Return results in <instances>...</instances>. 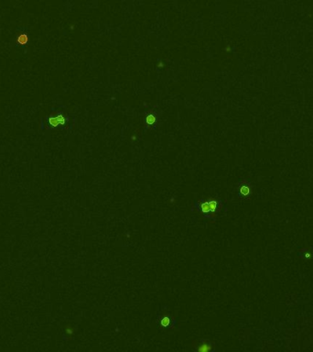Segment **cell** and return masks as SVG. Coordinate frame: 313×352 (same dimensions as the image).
<instances>
[{
  "label": "cell",
  "mask_w": 313,
  "mask_h": 352,
  "mask_svg": "<svg viewBox=\"0 0 313 352\" xmlns=\"http://www.w3.org/2000/svg\"><path fill=\"white\" fill-rule=\"evenodd\" d=\"M225 50H226V51H231V48L228 46V47H226V49H225Z\"/></svg>",
  "instance_id": "obj_11"
},
{
  "label": "cell",
  "mask_w": 313,
  "mask_h": 352,
  "mask_svg": "<svg viewBox=\"0 0 313 352\" xmlns=\"http://www.w3.org/2000/svg\"><path fill=\"white\" fill-rule=\"evenodd\" d=\"M57 119H58V122H59V124L60 125H64L65 124V117H64L62 115H58L57 116Z\"/></svg>",
  "instance_id": "obj_8"
},
{
  "label": "cell",
  "mask_w": 313,
  "mask_h": 352,
  "mask_svg": "<svg viewBox=\"0 0 313 352\" xmlns=\"http://www.w3.org/2000/svg\"><path fill=\"white\" fill-rule=\"evenodd\" d=\"M162 66H163V63L160 62L159 63V67H162Z\"/></svg>",
  "instance_id": "obj_10"
},
{
  "label": "cell",
  "mask_w": 313,
  "mask_h": 352,
  "mask_svg": "<svg viewBox=\"0 0 313 352\" xmlns=\"http://www.w3.org/2000/svg\"><path fill=\"white\" fill-rule=\"evenodd\" d=\"M49 122H50V124L52 127H58L59 125H60V124H59L58 119H57L56 116H51L50 118H49Z\"/></svg>",
  "instance_id": "obj_6"
},
{
  "label": "cell",
  "mask_w": 313,
  "mask_h": 352,
  "mask_svg": "<svg viewBox=\"0 0 313 352\" xmlns=\"http://www.w3.org/2000/svg\"><path fill=\"white\" fill-rule=\"evenodd\" d=\"M223 202L219 198H208L201 199L196 201L192 210H197L198 212L203 214L205 218H209L211 220H215L218 213L223 209Z\"/></svg>",
  "instance_id": "obj_1"
},
{
  "label": "cell",
  "mask_w": 313,
  "mask_h": 352,
  "mask_svg": "<svg viewBox=\"0 0 313 352\" xmlns=\"http://www.w3.org/2000/svg\"><path fill=\"white\" fill-rule=\"evenodd\" d=\"M29 41V37L27 34H20L18 37V42L20 45H25Z\"/></svg>",
  "instance_id": "obj_4"
},
{
  "label": "cell",
  "mask_w": 313,
  "mask_h": 352,
  "mask_svg": "<svg viewBox=\"0 0 313 352\" xmlns=\"http://www.w3.org/2000/svg\"><path fill=\"white\" fill-rule=\"evenodd\" d=\"M132 140H136V137H134V136H133V137H132Z\"/></svg>",
  "instance_id": "obj_12"
},
{
  "label": "cell",
  "mask_w": 313,
  "mask_h": 352,
  "mask_svg": "<svg viewBox=\"0 0 313 352\" xmlns=\"http://www.w3.org/2000/svg\"><path fill=\"white\" fill-rule=\"evenodd\" d=\"M171 323V319L169 316H164L160 320V325L163 327H168Z\"/></svg>",
  "instance_id": "obj_5"
},
{
  "label": "cell",
  "mask_w": 313,
  "mask_h": 352,
  "mask_svg": "<svg viewBox=\"0 0 313 352\" xmlns=\"http://www.w3.org/2000/svg\"><path fill=\"white\" fill-rule=\"evenodd\" d=\"M155 121H156V117H155L154 115L150 114V115H148V116H147V124H148V125H152V124H154Z\"/></svg>",
  "instance_id": "obj_7"
},
{
  "label": "cell",
  "mask_w": 313,
  "mask_h": 352,
  "mask_svg": "<svg viewBox=\"0 0 313 352\" xmlns=\"http://www.w3.org/2000/svg\"><path fill=\"white\" fill-rule=\"evenodd\" d=\"M213 349V344L210 342L208 339H201L200 340V343L196 346V349L195 350L198 352H209Z\"/></svg>",
  "instance_id": "obj_2"
},
{
  "label": "cell",
  "mask_w": 313,
  "mask_h": 352,
  "mask_svg": "<svg viewBox=\"0 0 313 352\" xmlns=\"http://www.w3.org/2000/svg\"><path fill=\"white\" fill-rule=\"evenodd\" d=\"M66 332L68 333V334H72V328H69V327H67V329H66Z\"/></svg>",
  "instance_id": "obj_9"
},
{
  "label": "cell",
  "mask_w": 313,
  "mask_h": 352,
  "mask_svg": "<svg viewBox=\"0 0 313 352\" xmlns=\"http://www.w3.org/2000/svg\"><path fill=\"white\" fill-rule=\"evenodd\" d=\"M238 194L240 197H244V198H246V197H249V195L251 194V187H250V184L246 183L245 181H244L243 183L239 184V187H238Z\"/></svg>",
  "instance_id": "obj_3"
}]
</instances>
